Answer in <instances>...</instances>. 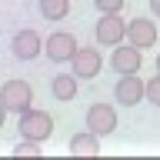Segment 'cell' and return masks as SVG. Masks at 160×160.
Listing matches in <instances>:
<instances>
[{
  "label": "cell",
  "instance_id": "1",
  "mask_svg": "<svg viewBox=\"0 0 160 160\" xmlns=\"http://www.w3.org/2000/svg\"><path fill=\"white\" fill-rule=\"evenodd\" d=\"M17 130H20V137H27V140H43L53 133V117H50L47 110H40V107H27L23 113H20V123H17Z\"/></svg>",
  "mask_w": 160,
  "mask_h": 160
},
{
  "label": "cell",
  "instance_id": "2",
  "mask_svg": "<svg viewBox=\"0 0 160 160\" xmlns=\"http://www.w3.org/2000/svg\"><path fill=\"white\" fill-rule=\"evenodd\" d=\"M0 107L7 113H23L27 107H33V87L27 80H7L0 87Z\"/></svg>",
  "mask_w": 160,
  "mask_h": 160
},
{
  "label": "cell",
  "instance_id": "3",
  "mask_svg": "<svg viewBox=\"0 0 160 160\" xmlns=\"http://www.w3.org/2000/svg\"><path fill=\"white\" fill-rule=\"evenodd\" d=\"M67 63H70V73L77 80H93L100 70H103V57H100L97 47H77Z\"/></svg>",
  "mask_w": 160,
  "mask_h": 160
},
{
  "label": "cell",
  "instance_id": "4",
  "mask_svg": "<svg viewBox=\"0 0 160 160\" xmlns=\"http://www.w3.org/2000/svg\"><path fill=\"white\" fill-rule=\"evenodd\" d=\"M127 33V20L120 13H100V20L93 23V37L100 47H117Z\"/></svg>",
  "mask_w": 160,
  "mask_h": 160
},
{
  "label": "cell",
  "instance_id": "5",
  "mask_svg": "<svg viewBox=\"0 0 160 160\" xmlns=\"http://www.w3.org/2000/svg\"><path fill=\"white\" fill-rule=\"evenodd\" d=\"M87 130L93 137H110L117 130V107H110V103H90L87 107Z\"/></svg>",
  "mask_w": 160,
  "mask_h": 160
},
{
  "label": "cell",
  "instance_id": "6",
  "mask_svg": "<svg viewBox=\"0 0 160 160\" xmlns=\"http://www.w3.org/2000/svg\"><path fill=\"white\" fill-rule=\"evenodd\" d=\"M117 83H113V100L120 107H137L143 100V77L140 73H117Z\"/></svg>",
  "mask_w": 160,
  "mask_h": 160
},
{
  "label": "cell",
  "instance_id": "7",
  "mask_svg": "<svg viewBox=\"0 0 160 160\" xmlns=\"http://www.w3.org/2000/svg\"><path fill=\"white\" fill-rule=\"evenodd\" d=\"M110 50H113V53H110V70H113V73H140V63H143L140 47L120 40L117 47H110Z\"/></svg>",
  "mask_w": 160,
  "mask_h": 160
},
{
  "label": "cell",
  "instance_id": "8",
  "mask_svg": "<svg viewBox=\"0 0 160 160\" xmlns=\"http://www.w3.org/2000/svg\"><path fill=\"white\" fill-rule=\"evenodd\" d=\"M77 37L73 33H67V30H53L47 40H43V53H47L53 63H67L70 57H73V50H77Z\"/></svg>",
  "mask_w": 160,
  "mask_h": 160
},
{
  "label": "cell",
  "instance_id": "9",
  "mask_svg": "<svg viewBox=\"0 0 160 160\" xmlns=\"http://www.w3.org/2000/svg\"><path fill=\"white\" fill-rule=\"evenodd\" d=\"M10 50H13V57H17V60H33V57H40L43 40H40V33H37L33 27H23V30H17V33H13Z\"/></svg>",
  "mask_w": 160,
  "mask_h": 160
},
{
  "label": "cell",
  "instance_id": "10",
  "mask_svg": "<svg viewBox=\"0 0 160 160\" xmlns=\"http://www.w3.org/2000/svg\"><path fill=\"white\" fill-rule=\"evenodd\" d=\"M123 40H127V43H133V47H140V50L153 47V43H157V23H153V20H147V17L130 20Z\"/></svg>",
  "mask_w": 160,
  "mask_h": 160
},
{
  "label": "cell",
  "instance_id": "11",
  "mask_svg": "<svg viewBox=\"0 0 160 160\" xmlns=\"http://www.w3.org/2000/svg\"><path fill=\"white\" fill-rule=\"evenodd\" d=\"M80 90V80L73 77V73H57V77L50 80V93L57 100H73Z\"/></svg>",
  "mask_w": 160,
  "mask_h": 160
},
{
  "label": "cell",
  "instance_id": "12",
  "mask_svg": "<svg viewBox=\"0 0 160 160\" xmlns=\"http://www.w3.org/2000/svg\"><path fill=\"white\" fill-rule=\"evenodd\" d=\"M70 13V0H40V17L50 20V23H57Z\"/></svg>",
  "mask_w": 160,
  "mask_h": 160
},
{
  "label": "cell",
  "instance_id": "13",
  "mask_svg": "<svg viewBox=\"0 0 160 160\" xmlns=\"http://www.w3.org/2000/svg\"><path fill=\"white\" fill-rule=\"evenodd\" d=\"M70 153H100V137L93 133H73L70 137Z\"/></svg>",
  "mask_w": 160,
  "mask_h": 160
},
{
  "label": "cell",
  "instance_id": "14",
  "mask_svg": "<svg viewBox=\"0 0 160 160\" xmlns=\"http://www.w3.org/2000/svg\"><path fill=\"white\" fill-rule=\"evenodd\" d=\"M143 97H147L153 107H160V73L150 77V80H143Z\"/></svg>",
  "mask_w": 160,
  "mask_h": 160
},
{
  "label": "cell",
  "instance_id": "15",
  "mask_svg": "<svg viewBox=\"0 0 160 160\" xmlns=\"http://www.w3.org/2000/svg\"><path fill=\"white\" fill-rule=\"evenodd\" d=\"M93 7L100 13H120L123 10V0H93Z\"/></svg>",
  "mask_w": 160,
  "mask_h": 160
},
{
  "label": "cell",
  "instance_id": "16",
  "mask_svg": "<svg viewBox=\"0 0 160 160\" xmlns=\"http://www.w3.org/2000/svg\"><path fill=\"white\" fill-rule=\"evenodd\" d=\"M13 153H17V157H23V153H40V140H20L17 147H13Z\"/></svg>",
  "mask_w": 160,
  "mask_h": 160
},
{
  "label": "cell",
  "instance_id": "17",
  "mask_svg": "<svg viewBox=\"0 0 160 160\" xmlns=\"http://www.w3.org/2000/svg\"><path fill=\"white\" fill-rule=\"evenodd\" d=\"M150 3V13H153V17H160V0H147Z\"/></svg>",
  "mask_w": 160,
  "mask_h": 160
},
{
  "label": "cell",
  "instance_id": "18",
  "mask_svg": "<svg viewBox=\"0 0 160 160\" xmlns=\"http://www.w3.org/2000/svg\"><path fill=\"white\" fill-rule=\"evenodd\" d=\"M3 120H7V110H3V107H0V127H3Z\"/></svg>",
  "mask_w": 160,
  "mask_h": 160
},
{
  "label": "cell",
  "instance_id": "19",
  "mask_svg": "<svg viewBox=\"0 0 160 160\" xmlns=\"http://www.w3.org/2000/svg\"><path fill=\"white\" fill-rule=\"evenodd\" d=\"M157 73H160V53H157Z\"/></svg>",
  "mask_w": 160,
  "mask_h": 160
}]
</instances>
